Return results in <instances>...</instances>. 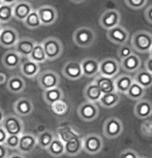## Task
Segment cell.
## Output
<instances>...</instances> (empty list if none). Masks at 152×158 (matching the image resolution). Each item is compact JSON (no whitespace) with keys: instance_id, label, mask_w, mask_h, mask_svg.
<instances>
[{"instance_id":"cell-1","label":"cell","mask_w":152,"mask_h":158,"mask_svg":"<svg viewBox=\"0 0 152 158\" xmlns=\"http://www.w3.org/2000/svg\"><path fill=\"white\" fill-rule=\"evenodd\" d=\"M130 46L135 52L140 53V54L149 53L152 47V33L145 30L135 32L132 36Z\"/></svg>"},{"instance_id":"cell-2","label":"cell","mask_w":152,"mask_h":158,"mask_svg":"<svg viewBox=\"0 0 152 158\" xmlns=\"http://www.w3.org/2000/svg\"><path fill=\"white\" fill-rule=\"evenodd\" d=\"M96 38V34L93 31V29L87 26L79 27L74 30L73 34L74 43L80 48H89L91 47Z\"/></svg>"},{"instance_id":"cell-3","label":"cell","mask_w":152,"mask_h":158,"mask_svg":"<svg viewBox=\"0 0 152 158\" xmlns=\"http://www.w3.org/2000/svg\"><path fill=\"white\" fill-rule=\"evenodd\" d=\"M41 44L46 53L47 60L54 61L60 57L63 53V44L61 40L56 37H48L41 41Z\"/></svg>"},{"instance_id":"cell-4","label":"cell","mask_w":152,"mask_h":158,"mask_svg":"<svg viewBox=\"0 0 152 158\" xmlns=\"http://www.w3.org/2000/svg\"><path fill=\"white\" fill-rule=\"evenodd\" d=\"M1 126L4 128L8 135H21L24 132V123L18 115L10 114L4 116Z\"/></svg>"},{"instance_id":"cell-5","label":"cell","mask_w":152,"mask_h":158,"mask_svg":"<svg viewBox=\"0 0 152 158\" xmlns=\"http://www.w3.org/2000/svg\"><path fill=\"white\" fill-rule=\"evenodd\" d=\"M123 132V123L117 117H110L105 121L103 133L108 139H117Z\"/></svg>"},{"instance_id":"cell-6","label":"cell","mask_w":152,"mask_h":158,"mask_svg":"<svg viewBox=\"0 0 152 158\" xmlns=\"http://www.w3.org/2000/svg\"><path fill=\"white\" fill-rule=\"evenodd\" d=\"M103 149V141L96 133H89L83 138V150L90 155L98 154Z\"/></svg>"},{"instance_id":"cell-7","label":"cell","mask_w":152,"mask_h":158,"mask_svg":"<svg viewBox=\"0 0 152 158\" xmlns=\"http://www.w3.org/2000/svg\"><path fill=\"white\" fill-rule=\"evenodd\" d=\"M37 84L43 89V90H48L51 88L58 87L60 85V77L58 73L53 70H44L37 74Z\"/></svg>"},{"instance_id":"cell-8","label":"cell","mask_w":152,"mask_h":158,"mask_svg":"<svg viewBox=\"0 0 152 158\" xmlns=\"http://www.w3.org/2000/svg\"><path fill=\"white\" fill-rule=\"evenodd\" d=\"M98 110L97 104L95 102H90V101H85L81 103L78 108V116L80 119L86 122L94 121L98 117Z\"/></svg>"},{"instance_id":"cell-9","label":"cell","mask_w":152,"mask_h":158,"mask_svg":"<svg viewBox=\"0 0 152 158\" xmlns=\"http://www.w3.org/2000/svg\"><path fill=\"white\" fill-rule=\"evenodd\" d=\"M120 63L114 58H106L103 60L99 61V70L98 74L110 77H115L118 76L120 71Z\"/></svg>"},{"instance_id":"cell-10","label":"cell","mask_w":152,"mask_h":158,"mask_svg":"<svg viewBox=\"0 0 152 158\" xmlns=\"http://www.w3.org/2000/svg\"><path fill=\"white\" fill-rule=\"evenodd\" d=\"M121 15L117 10H108L103 11L99 18V25L101 28L109 30L117 25H120Z\"/></svg>"},{"instance_id":"cell-11","label":"cell","mask_w":152,"mask_h":158,"mask_svg":"<svg viewBox=\"0 0 152 158\" xmlns=\"http://www.w3.org/2000/svg\"><path fill=\"white\" fill-rule=\"evenodd\" d=\"M36 10L43 26L53 25L58 19V11L52 5H43L38 7Z\"/></svg>"},{"instance_id":"cell-12","label":"cell","mask_w":152,"mask_h":158,"mask_svg":"<svg viewBox=\"0 0 152 158\" xmlns=\"http://www.w3.org/2000/svg\"><path fill=\"white\" fill-rule=\"evenodd\" d=\"M36 146H37L36 135H33V133L23 132L20 135V141L17 150L18 152H20L22 154H28L31 153L36 148Z\"/></svg>"},{"instance_id":"cell-13","label":"cell","mask_w":152,"mask_h":158,"mask_svg":"<svg viewBox=\"0 0 152 158\" xmlns=\"http://www.w3.org/2000/svg\"><path fill=\"white\" fill-rule=\"evenodd\" d=\"M62 74L70 81H77V80L82 79L84 76H83L81 62L76 60L67 61L62 67Z\"/></svg>"},{"instance_id":"cell-14","label":"cell","mask_w":152,"mask_h":158,"mask_svg":"<svg viewBox=\"0 0 152 158\" xmlns=\"http://www.w3.org/2000/svg\"><path fill=\"white\" fill-rule=\"evenodd\" d=\"M107 36H108L109 40L114 44H126L129 38V31L125 29L123 26L117 25L109 30H107Z\"/></svg>"},{"instance_id":"cell-15","label":"cell","mask_w":152,"mask_h":158,"mask_svg":"<svg viewBox=\"0 0 152 158\" xmlns=\"http://www.w3.org/2000/svg\"><path fill=\"white\" fill-rule=\"evenodd\" d=\"M19 38V33L15 28L3 27L0 32V46L6 49H11L16 46Z\"/></svg>"},{"instance_id":"cell-16","label":"cell","mask_w":152,"mask_h":158,"mask_svg":"<svg viewBox=\"0 0 152 158\" xmlns=\"http://www.w3.org/2000/svg\"><path fill=\"white\" fill-rule=\"evenodd\" d=\"M22 56L20 54H18L15 50H10L7 52L4 53V55L2 56L1 58V62L2 65L7 68V69H16V68H19L21 65V62H22Z\"/></svg>"},{"instance_id":"cell-17","label":"cell","mask_w":152,"mask_h":158,"mask_svg":"<svg viewBox=\"0 0 152 158\" xmlns=\"http://www.w3.org/2000/svg\"><path fill=\"white\" fill-rule=\"evenodd\" d=\"M33 103L29 98L21 97L14 103V111L20 117H27L33 112Z\"/></svg>"},{"instance_id":"cell-18","label":"cell","mask_w":152,"mask_h":158,"mask_svg":"<svg viewBox=\"0 0 152 158\" xmlns=\"http://www.w3.org/2000/svg\"><path fill=\"white\" fill-rule=\"evenodd\" d=\"M20 70L24 77L28 79H34L40 73V66L38 63L30 60L29 58H25V60L21 62Z\"/></svg>"},{"instance_id":"cell-19","label":"cell","mask_w":152,"mask_h":158,"mask_svg":"<svg viewBox=\"0 0 152 158\" xmlns=\"http://www.w3.org/2000/svg\"><path fill=\"white\" fill-rule=\"evenodd\" d=\"M81 62L83 76L86 77H94L98 74L99 70V61L95 58H85Z\"/></svg>"},{"instance_id":"cell-20","label":"cell","mask_w":152,"mask_h":158,"mask_svg":"<svg viewBox=\"0 0 152 158\" xmlns=\"http://www.w3.org/2000/svg\"><path fill=\"white\" fill-rule=\"evenodd\" d=\"M34 40H32L30 37H22L19 38V40L17 41L16 46L14 47V50L16 51L18 54H20L24 58H28L30 55L32 49H33L35 44Z\"/></svg>"},{"instance_id":"cell-21","label":"cell","mask_w":152,"mask_h":158,"mask_svg":"<svg viewBox=\"0 0 152 158\" xmlns=\"http://www.w3.org/2000/svg\"><path fill=\"white\" fill-rule=\"evenodd\" d=\"M136 117L141 120L148 119L152 115V103L147 99H139L133 109Z\"/></svg>"},{"instance_id":"cell-22","label":"cell","mask_w":152,"mask_h":158,"mask_svg":"<svg viewBox=\"0 0 152 158\" xmlns=\"http://www.w3.org/2000/svg\"><path fill=\"white\" fill-rule=\"evenodd\" d=\"M33 10L32 5L27 1H17L13 5V14L14 18L18 21L23 22L26 19V17L30 14V11Z\"/></svg>"},{"instance_id":"cell-23","label":"cell","mask_w":152,"mask_h":158,"mask_svg":"<svg viewBox=\"0 0 152 158\" xmlns=\"http://www.w3.org/2000/svg\"><path fill=\"white\" fill-rule=\"evenodd\" d=\"M142 60L139 57L138 54L133 53L132 55H129V57H126L120 62V67L126 73H136L137 70H139L141 68Z\"/></svg>"},{"instance_id":"cell-24","label":"cell","mask_w":152,"mask_h":158,"mask_svg":"<svg viewBox=\"0 0 152 158\" xmlns=\"http://www.w3.org/2000/svg\"><path fill=\"white\" fill-rule=\"evenodd\" d=\"M56 136L63 143H66L70 141L71 139L81 136V133L70 125H61L56 130Z\"/></svg>"},{"instance_id":"cell-25","label":"cell","mask_w":152,"mask_h":158,"mask_svg":"<svg viewBox=\"0 0 152 158\" xmlns=\"http://www.w3.org/2000/svg\"><path fill=\"white\" fill-rule=\"evenodd\" d=\"M83 151V138L78 136V138L71 139L70 141L64 143V154L67 156H77Z\"/></svg>"},{"instance_id":"cell-26","label":"cell","mask_w":152,"mask_h":158,"mask_svg":"<svg viewBox=\"0 0 152 158\" xmlns=\"http://www.w3.org/2000/svg\"><path fill=\"white\" fill-rule=\"evenodd\" d=\"M95 84L98 86V88L100 89V91L103 93H111V92H115V83H114V77H105L101 74H97L94 77Z\"/></svg>"},{"instance_id":"cell-27","label":"cell","mask_w":152,"mask_h":158,"mask_svg":"<svg viewBox=\"0 0 152 158\" xmlns=\"http://www.w3.org/2000/svg\"><path fill=\"white\" fill-rule=\"evenodd\" d=\"M6 88L11 94H19L25 90L26 83L23 77L15 74V76H11L7 79Z\"/></svg>"},{"instance_id":"cell-28","label":"cell","mask_w":152,"mask_h":158,"mask_svg":"<svg viewBox=\"0 0 152 158\" xmlns=\"http://www.w3.org/2000/svg\"><path fill=\"white\" fill-rule=\"evenodd\" d=\"M114 83L116 91L118 93L125 94L130 85L133 83V77H130L129 74H120V76H116L114 77Z\"/></svg>"},{"instance_id":"cell-29","label":"cell","mask_w":152,"mask_h":158,"mask_svg":"<svg viewBox=\"0 0 152 158\" xmlns=\"http://www.w3.org/2000/svg\"><path fill=\"white\" fill-rule=\"evenodd\" d=\"M103 95V92L98 88V86L94 82L89 83L84 89V97L86 101H90V102H98Z\"/></svg>"},{"instance_id":"cell-30","label":"cell","mask_w":152,"mask_h":158,"mask_svg":"<svg viewBox=\"0 0 152 158\" xmlns=\"http://www.w3.org/2000/svg\"><path fill=\"white\" fill-rule=\"evenodd\" d=\"M63 98H64L63 91L61 90V88L59 86L55 88L48 89V90H44L43 92V99L49 106L60 99H63Z\"/></svg>"},{"instance_id":"cell-31","label":"cell","mask_w":152,"mask_h":158,"mask_svg":"<svg viewBox=\"0 0 152 158\" xmlns=\"http://www.w3.org/2000/svg\"><path fill=\"white\" fill-rule=\"evenodd\" d=\"M133 77V82L138 83L142 87L145 89H148L152 87V73L147 69H141L136 71V74Z\"/></svg>"},{"instance_id":"cell-32","label":"cell","mask_w":152,"mask_h":158,"mask_svg":"<svg viewBox=\"0 0 152 158\" xmlns=\"http://www.w3.org/2000/svg\"><path fill=\"white\" fill-rule=\"evenodd\" d=\"M119 101H120V95H119L117 91H115V92H111V93H103L101 95L98 102L103 108L111 109L114 108L115 106H117Z\"/></svg>"},{"instance_id":"cell-33","label":"cell","mask_w":152,"mask_h":158,"mask_svg":"<svg viewBox=\"0 0 152 158\" xmlns=\"http://www.w3.org/2000/svg\"><path fill=\"white\" fill-rule=\"evenodd\" d=\"M46 150L51 156L61 157L62 155H64V143L61 139H59L57 136H55Z\"/></svg>"},{"instance_id":"cell-34","label":"cell","mask_w":152,"mask_h":158,"mask_svg":"<svg viewBox=\"0 0 152 158\" xmlns=\"http://www.w3.org/2000/svg\"><path fill=\"white\" fill-rule=\"evenodd\" d=\"M28 58L32 61L36 62V63H38V64L44 63V62L47 61V56H46V53H44V48H43L41 43H35L33 49H32Z\"/></svg>"},{"instance_id":"cell-35","label":"cell","mask_w":152,"mask_h":158,"mask_svg":"<svg viewBox=\"0 0 152 158\" xmlns=\"http://www.w3.org/2000/svg\"><path fill=\"white\" fill-rule=\"evenodd\" d=\"M23 23L25 25V27L30 29V30H35V29H38L43 26L40 23V17H38L36 10H32L30 11V14L26 17V19L23 21Z\"/></svg>"},{"instance_id":"cell-36","label":"cell","mask_w":152,"mask_h":158,"mask_svg":"<svg viewBox=\"0 0 152 158\" xmlns=\"http://www.w3.org/2000/svg\"><path fill=\"white\" fill-rule=\"evenodd\" d=\"M145 93H146V89L144 87H142L141 85H139L138 83L133 82L125 94H126V96L130 98V99L139 100L144 97Z\"/></svg>"},{"instance_id":"cell-37","label":"cell","mask_w":152,"mask_h":158,"mask_svg":"<svg viewBox=\"0 0 152 158\" xmlns=\"http://www.w3.org/2000/svg\"><path fill=\"white\" fill-rule=\"evenodd\" d=\"M55 135L53 131L51 130H44L40 132L38 135H36V139H37V146L41 149H46L48 148V146L51 144V142L55 138Z\"/></svg>"},{"instance_id":"cell-38","label":"cell","mask_w":152,"mask_h":158,"mask_svg":"<svg viewBox=\"0 0 152 158\" xmlns=\"http://www.w3.org/2000/svg\"><path fill=\"white\" fill-rule=\"evenodd\" d=\"M14 18L13 14V5L2 3L0 5V23L5 24L8 23Z\"/></svg>"},{"instance_id":"cell-39","label":"cell","mask_w":152,"mask_h":158,"mask_svg":"<svg viewBox=\"0 0 152 158\" xmlns=\"http://www.w3.org/2000/svg\"><path fill=\"white\" fill-rule=\"evenodd\" d=\"M51 110L56 116H64L68 112V104L63 99H60L51 104Z\"/></svg>"},{"instance_id":"cell-40","label":"cell","mask_w":152,"mask_h":158,"mask_svg":"<svg viewBox=\"0 0 152 158\" xmlns=\"http://www.w3.org/2000/svg\"><path fill=\"white\" fill-rule=\"evenodd\" d=\"M133 53V50L132 46L129 44H120L117 50V55L120 60H123L126 57H129V55H132Z\"/></svg>"},{"instance_id":"cell-41","label":"cell","mask_w":152,"mask_h":158,"mask_svg":"<svg viewBox=\"0 0 152 158\" xmlns=\"http://www.w3.org/2000/svg\"><path fill=\"white\" fill-rule=\"evenodd\" d=\"M19 141H20V135H7V138L4 142V145L10 150H17L18 145H19Z\"/></svg>"},{"instance_id":"cell-42","label":"cell","mask_w":152,"mask_h":158,"mask_svg":"<svg viewBox=\"0 0 152 158\" xmlns=\"http://www.w3.org/2000/svg\"><path fill=\"white\" fill-rule=\"evenodd\" d=\"M124 1L132 10H141L146 5L148 0H124Z\"/></svg>"},{"instance_id":"cell-43","label":"cell","mask_w":152,"mask_h":158,"mask_svg":"<svg viewBox=\"0 0 152 158\" xmlns=\"http://www.w3.org/2000/svg\"><path fill=\"white\" fill-rule=\"evenodd\" d=\"M141 131L145 136H152V121L145 119L141 125Z\"/></svg>"},{"instance_id":"cell-44","label":"cell","mask_w":152,"mask_h":158,"mask_svg":"<svg viewBox=\"0 0 152 158\" xmlns=\"http://www.w3.org/2000/svg\"><path fill=\"white\" fill-rule=\"evenodd\" d=\"M119 158H139V155L133 149H126L119 154Z\"/></svg>"},{"instance_id":"cell-45","label":"cell","mask_w":152,"mask_h":158,"mask_svg":"<svg viewBox=\"0 0 152 158\" xmlns=\"http://www.w3.org/2000/svg\"><path fill=\"white\" fill-rule=\"evenodd\" d=\"M10 149L4 144H0V158H7L10 155Z\"/></svg>"},{"instance_id":"cell-46","label":"cell","mask_w":152,"mask_h":158,"mask_svg":"<svg viewBox=\"0 0 152 158\" xmlns=\"http://www.w3.org/2000/svg\"><path fill=\"white\" fill-rule=\"evenodd\" d=\"M145 18H146V20H147L149 23L152 24V5H149V6L146 8Z\"/></svg>"},{"instance_id":"cell-47","label":"cell","mask_w":152,"mask_h":158,"mask_svg":"<svg viewBox=\"0 0 152 158\" xmlns=\"http://www.w3.org/2000/svg\"><path fill=\"white\" fill-rule=\"evenodd\" d=\"M7 133H6V131L4 130V128L0 125V144H4V142H5V139H6L7 138Z\"/></svg>"},{"instance_id":"cell-48","label":"cell","mask_w":152,"mask_h":158,"mask_svg":"<svg viewBox=\"0 0 152 158\" xmlns=\"http://www.w3.org/2000/svg\"><path fill=\"white\" fill-rule=\"evenodd\" d=\"M145 69H147L148 71H150L152 73V57L149 56L147 58V60L145 61Z\"/></svg>"},{"instance_id":"cell-49","label":"cell","mask_w":152,"mask_h":158,"mask_svg":"<svg viewBox=\"0 0 152 158\" xmlns=\"http://www.w3.org/2000/svg\"><path fill=\"white\" fill-rule=\"evenodd\" d=\"M7 79H8L7 74H6V73H1V71H0V85L6 84Z\"/></svg>"},{"instance_id":"cell-50","label":"cell","mask_w":152,"mask_h":158,"mask_svg":"<svg viewBox=\"0 0 152 158\" xmlns=\"http://www.w3.org/2000/svg\"><path fill=\"white\" fill-rule=\"evenodd\" d=\"M7 158H26V157L24 156V154L20 153V152H18V153H13V154L8 155Z\"/></svg>"},{"instance_id":"cell-51","label":"cell","mask_w":152,"mask_h":158,"mask_svg":"<svg viewBox=\"0 0 152 158\" xmlns=\"http://www.w3.org/2000/svg\"><path fill=\"white\" fill-rule=\"evenodd\" d=\"M1 1H2V3H6V4L14 5L17 1H19V0H1Z\"/></svg>"},{"instance_id":"cell-52","label":"cell","mask_w":152,"mask_h":158,"mask_svg":"<svg viewBox=\"0 0 152 158\" xmlns=\"http://www.w3.org/2000/svg\"><path fill=\"white\" fill-rule=\"evenodd\" d=\"M3 119H4V113H3V111H2L1 109H0V125H1Z\"/></svg>"},{"instance_id":"cell-53","label":"cell","mask_w":152,"mask_h":158,"mask_svg":"<svg viewBox=\"0 0 152 158\" xmlns=\"http://www.w3.org/2000/svg\"><path fill=\"white\" fill-rule=\"evenodd\" d=\"M73 3H76V4H80V3H83V2L85 1V0H70Z\"/></svg>"},{"instance_id":"cell-54","label":"cell","mask_w":152,"mask_h":158,"mask_svg":"<svg viewBox=\"0 0 152 158\" xmlns=\"http://www.w3.org/2000/svg\"><path fill=\"white\" fill-rule=\"evenodd\" d=\"M149 56H151V57H152V47H151L150 51H149Z\"/></svg>"},{"instance_id":"cell-55","label":"cell","mask_w":152,"mask_h":158,"mask_svg":"<svg viewBox=\"0 0 152 158\" xmlns=\"http://www.w3.org/2000/svg\"><path fill=\"white\" fill-rule=\"evenodd\" d=\"M2 28H3V27H2V24H1V23H0V32H1V30H2Z\"/></svg>"},{"instance_id":"cell-56","label":"cell","mask_w":152,"mask_h":158,"mask_svg":"<svg viewBox=\"0 0 152 158\" xmlns=\"http://www.w3.org/2000/svg\"><path fill=\"white\" fill-rule=\"evenodd\" d=\"M2 4V1H1V0H0V5H1Z\"/></svg>"},{"instance_id":"cell-57","label":"cell","mask_w":152,"mask_h":158,"mask_svg":"<svg viewBox=\"0 0 152 158\" xmlns=\"http://www.w3.org/2000/svg\"><path fill=\"white\" fill-rule=\"evenodd\" d=\"M139 158H146V157H139Z\"/></svg>"}]
</instances>
